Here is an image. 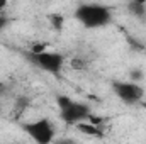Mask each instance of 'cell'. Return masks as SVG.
<instances>
[{
	"mask_svg": "<svg viewBox=\"0 0 146 144\" xmlns=\"http://www.w3.org/2000/svg\"><path fill=\"white\" fill-rule=\"evenodd\" d=\"M49 22H51V27H53V29L60 31V29L63 27V24H65V17H63L61 14H51V15H49Z\"/></svg>",
	"mask_w": 146,
	"mask_h": 144,
	"instance_id": "cell-8",
	"label": "cell"
},
{
	"mask_svg": "<svg viewBox=\"0 0 146 144\" xmlns=\"http://www.w3.org/2000/svg\"><path fill=\"white\" fill-rule=\"evenodd\" d=\"M127 10H129L131 15H134L138 19H145L146 17V3H143V2H129Z\"/></svg>",
	"mask_w": 146,
	"mask_h": 144,
	"instance_id": "cell-7",
	"label": "cell"
},
{
	"mask_svg": "<svg viewBox=\"0 0 146 144\" xmlns=\"http://www.w3.org/2000/svg\"><path fill=\"white\" fill-rule=\"evenodd\" d=\"M56 104L60 107V119L68 126H76L80 122H87L92 115L88 105H85L82 102H76L70 97H66V95H58Z\"/></svg>",
	"mask_w": 146,
	"mask_h": 144,
	"instance_id": "cell-2",
	"label": "cell"
},
{
	"mask_svg": "<svg viewBox=\"0 0 146 144\" xmlns=\"http://www.w3.org/2000/svg\"><path fill=\"white\" fill-rule=\"evenodd\" d=\"M27 105H29V98H27V97H19L17 102H15V110H17V112H22Z\"/></svg>",
	"mask_w": 146,
	"mask_h": 144,
	"instance_id": "cell-9",
	"label": "cell"
},
{
	"mask_svg": "<svg viewBox=\"0 0 146 144\" xmlns=\"http://www.w3.org/2000/svg\"><path fill=\"white\" fill-rule=\"evenodd\" d=\"M75 127H76L80 132L87 134V136H94V137H102V136H104L102 129H100L99 126H94V124H90V122H80V124H76Z\"/></svg>",
	"mask_w": 146,
	"mask_h": 144,
	"instance_id": "cell-6",
	"label": "cell"
},
{
	"mask_svg": "<svg viewBox=\"0 0 146 144\" xmlns=\"http://www.w3.org/2000/svg\"><path fill=\"white\" fill-rule=\"evenodd\" d=\"M5 7H7V2L5 0H0V10H3Z\"/></svg>",
	"mask_w": 146,
	"mask_h": 144,
	"instance_id": "cell-15",
	"label": "cell"
},
{
	"mask_svg": "<svg viewBox=\"0 0 146 144\" xmlns=\"http://www.w3.org/2000/svg\"><path fill=\"white\" fill-rule=\"evenodd\" d=\"M129 76H131V81H133V83H136V81H141L145 75H143V71H141V70H133Z\"/></svg>",
	"mask_w": 146,
	"mask_h": 144,
	"instance_id": "cell-10",
	"label": "cell"
},
{
	"mask_svg": "<svg viewBox=\"0 0 146 144\" xmlns=\"http://www.w3.org/2000/svg\"><path fill=\"white\" fill-rule=\"evenodd\" d=\"M141 107H143V110L146 112V100H143V102H141Z\"/></svg>",
	"mask_w": 146,
	"mask_h": 144,
	"instance_id": "cell-16",
	"label": "cell"
},
{
	"mask_svg": "<svg viewBox=\"0 0 146 144\" xmlns=\"http://www.w3.org/2000/svg\"><path fill=\"white\" fill-rule=\"evenodd\" d=\"M44 51H46V44L44 42H39V44L31 48V54H39V53H44Z\"/></svg>",
	"mask_w": 146,
	"mask_h": 144,
	"instance_id": "cell-11",
	"label": "cell"
},
{
	"mask_svg": "<svg viewBox=\"0 0 146 144\" xmlns=\"http://www.w3.org/2000/svg\"><path fill=\"white\" fill-rule=\"evenodd\" d=\"M75 17L87 29L104 27L112 20L110 9L106 5H100V3H82V5H78L75 10Z\"/></svg>",
	"mask_w": 146,
	"mask_h": 144,
	"instance_id": "cell-1",
	"label": "cell"
},
{
	"mask_svg": "<svg viewBox=\"0 0 146 144\" xmlns=\"http://www.w3.org/2000/svg\"><path fill=\"white\" fill-rule=\"evenodd\" d=\"M22 131L36 144H51L54 139V126L49 119H37L33 122H24Z\"/></svg>",
	"mask_w": 146,
	"mask_h": 144,
	"instance_id": "cell-3",
	"label": "cell"
},
{
	"mask_svg": "<svg viewBox=\"0 0 146 144\" xmlns=\"http://www.w3.org/2000/svg\"><path fill=\"white\" fill-rule=\"evenodd\" d=\"M112 90L117 95V98L127 105L141 104L143 97H145V88L138 83H133V81H114Z\"/></svg>",
	"mask_w": 146,
	"mask_h": 144,
	"instance_id": "cell-4",
	"label": "cell"
},
{
	"mask_svg": "<svg viewBox=\"0 0 146 144\" xmlns=\"http://www.w3.org/2000/svg\"><path fill=\"white\" fill-rule=\"evenodd\" d=\"M72 68L73 70H83V68H85V61L75 58V59H72Z\"/></svg>",
	"mask_w": 146,
	"mask_h": 144,
	"instance_id": "cell-12",
	"label": "cell"
},
{
	"mask_svg": "<svg viewBox=\"0 0 146 144\" xmlns=\"http://www.w3.org/2000/svg\"><path fill=\"white\" fill-rule=\"evenodd\" d=\"M56 144H78V143H75L72 139H60V141H56Z\"/></svg>",
	"mask_w": 146,
	"mask_h": 144,
	"instance_id": "cell-14",
	"label": "cell"
},
{
	"mask_svg": "<svg viewBox=\"0 0 146 144\" xmlns=\"http://www.w3.org/2000/svg\"><path fill=\"white\" fill-rule=\"evenodd\" d=\"M29 58L41 70H44L48 73H54V75L60 73V70L63 68V63H65L63 54L54 53V51H44V53H39V54H31L29 53Z\"/></svg>",
	"mask_w": 146,
	"mask_h": 144,
	"instance_id": "cell-5",
	"label": "cell"
},
{
	"mask_svg": "<svg viewBox=\"0 0 146 144\" xmlns=\"http://www.w3.org/2000/svg\"><path fill=\"white\" fill-rule=\"evenodd\" d=\"M7 24H9V19H7L5 15H2V14H0V32L5 29V26H7Z\"/></svg>",
	"mask_w": 146,
	"mask_h": 144,
	"instance_id": "cell-13",
	"label": "cell"
}]
</instances>
